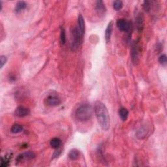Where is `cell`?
I'll list each match as a JSON object with an SVG mask.
<instances>
[{"label":"cell","instance_id":"obj_20","mask_svg":"<svg viewBox=\"0 0 167 167\" xmlns=\"http://www.w3.org/2000/svg\"><path fill=\"white\" fill-rule=\"evenodd\" d=\"M60 40L61 43L62 45H64L66 42V33L64 28H62L61 29V33H60Z\"/></svg>","mask_w":167,"mask_h":167},{"label":"cell","instance_id":"obj_2","mask_svg":"<svg viewBox=\"0 0 167 167\" xmlns=\"http://www.w3.org/2000/svg\"><path fill=\"white\" fill-rule=\"evenodd\" d=\"M93 110L91 105L88 104L82 105L79 107L75 112V116L80 121L89 120L93 115Z\"/></svg>","mask_w":167,"mask_h":167},{"label":"cell","instance_id":"obj_5","mask_svg":"<svg viewBox=\"0 0 167 167\" xmlns=\"http://www.w3.org/2000/svg\"><path fill=\"white\" fill-rule=\"evenodd\" d=\"M35 157V155L34 153L32 152V151H26V152L19 155L16 159V161L17 163H21L23 161H29L34 159Z\"/></svg>","mask_w":167,"mask_h":167},{"label":"cell","instance_id":"obj_10","mask_svg":"<svg viewBox=\"0 0 167 167\" xmlns=\"http://www.w3.org/2000/svg\"><path fill=\"white\" fill-rule=\"evenodd\" d=\"M113 26H114V22H113V21L111 20L110 22L108 23L107 28V29H106L105 39H106V41H107V42H109L110 41L112 31H113Z\"/></svg>","mask_w":167,"mask_h":167},{"label":"cell","instance_id":"obj_8","mask_svg":"<svg viewBox=\"0 0 167 167\" xmlns=\"http://www.w3.org/2000/svg\"><path fill=\"white\" fill-rule=\"evenodd\" d=\"M30 112L29 109L24 107H19L15 110V115L19 118H24L29 115Z\"/></svg>","mask_w":167,"mask_h":167},{"label":"cell","instance_id":"obj_4","mask_svg":"<svg viewBox=\"0 0 167 167\" xmlns=\"http://www.w3.org/2000/svg\"><path fill=\"white\" fill-rule=\"evenodd\" d=\"M140 48L138 41H135L133 43L131 49V59L132 62L135 65H136L139 62L140 59Z\"/></svg>","mask_w":167,"mask_h":167},{"label":"cell","instance_id":"obj_7","mask_svg":"<svg viewBox=\"0 0 167 167\" xmlns=\"http://www.w3.org/2000/svg\"><path fill=\"white\" fill-rule=\"evenodd\" d=\"M60 103L61 100L56 95H49L45 99V104L49 107H56V106L59 105Z\"/></svg>","mask_w":167,"mask_h":167},{"label":"cell","instance_id":"obj_23","mask_svg":"<svg viewBox=\"0 0 167 167\" xmlns=\"http://www.w3.org/2000/svg\"><path fill=\"white\" fill-rule=\"evenodd\" d=\"M159 62L162 65H165L166 63L167 62V57L165 54H162L161 55L159 58Z\"/></svg>","mask_w":167,"mask_h":167},{"label":"cell","instance_id":"obj_24","mask_svg":"<svg viewBox=\"0 0 167 167\" xmlns=\"http://www.w3.org/2000/svg\"><path fill=\"white\" fill-rule=\"evenodd\" d=\"M7 62V58L5 56H1L0 57V67L3 68L6 63Z\"/></svg>","mask_w":167,"mask_h":167},{"label":"cell","instance_id":"obj_18","mask_svg":"<svg viewBox=\"0 0 167 167\" xmlns=\"http://www.w3.org/2000/svg\"><path fill=\"white\" fill-rule=\"evenodd\" d=\"M50 146L54 149L58 148L62 144V140L59 138H53L50 140Z\"/></svg>","mask_w":167,"mask_h":167},{"label":"cell","instance_id":"obj_16","mask_svg":"<svg viewBox=\"0 0 167 167\" xmlns=\"http://www.w3.org/2000/svg\"><path fill=\"white\" fill-rule=\"evenodd\" d=\"M12 158V154L11 153H7L6 156H4V157L1 158V167H7L9 166L10 164V161Z\"/></svg>","mask_w":167,"mask_h":167},{"label":"cell","instance_id":"obj_21","mask_svg":"<svg viewBox=\"0 0 167 167\" xmlns=\"http://www.w3.org/2000/svg\"><path fill=\"white\" fill-rule=\"evenodd\" d=\"M123 4L121 1H115L113 3V7L116 11H119L123 7Z\"/></svg>","mask_w":167,"mask_h":167},{"label":"cell","instance_id":"obj_17","mask_svg":"<svg viewBox=\"0 0 167 167\" xmlns=\"http://www.w3.org/2000/svg\"><path fill=\"white\" fill-rule=\"evenodd\" d=\"M119 116L121 120L123 121H125L127 120V118H128L129 116L128 110L124 107H121L119 110Z\"/></svg>","mask_w":167,"mask_h":167},{"label":"cell","instance_id":"obj_1","mask_svg":"<svg viewBox=\"0 0 167 167\" xmlns=\"http://www.w3.org/2000/svg\"><path fill=\"white\" fill-rule=\"evenodd\" d=\"M94 111L101 129L107 131L110 128V120L108 109L104 103L97 101L95 103Z\"/></svg>","mask_w":167,"mask_h":167},{"label":"cell","instance_id":"obj_9","mask_svg":"<svg viewBox=\"0 0 167 167\" xmlns=\"http://www.w3.org/2000/svg\"><path fill=\"white\" fill-rule=\"evenodd\" d=\"M77 29L78 30L80 34L82 36H84V33H85V22L84 19L82 14H79L78 16V27Z\"/></svg>","mask_w":167,"mask_h":167},{"label":"cell","instance_id":"obj_14","mask_svg":"<svg viewBox=\"0 0 167 167\" xmlns=\"http://www.w3.org/2000/svg\"><path fill=\"white\" fill-rule=\"evenodd\" d=\"M26 7H27V4L25 1H18L16 5V7H15L14 11L16 13H20L22 11L25 9H26Z\"/></svg>","mask_w":167,"mask_h":167},{"label":"cell","instance_id":"obj_22","mask_svg":"<svg viewBox=\"0 0 167 167\" xmlns=\"http://www.w3.org/2000/svg\"><path fill=\"white\" fill-rule=\"evenodd\" d=\"M143 7H144V9L145 10V11L150 12V11L151 10V2L149 1H145L143 4Z\"/></svg>","mask_w":167,"mask_h":167},{"label":"cell","instance_id":"obj_6","mask_svg":"<svg viewBox=\"0 0 167 167\" xmlns=\"http://www.w3.org/2000/svg\"><path fill=\"white\" fill-rule=\"evenodd\" d=\"M116 26L121 32H128L130 29V22L125 19L118 20L116 22Z\"/></svg>","mask_w":167,"mask_h":167},{"label":"cell","instance_id":"obj_12","mask_svg":"<svg viewBox=\"0 0 167 167\" xmlns=\"http://www.w3.org/2000/svg\"><path fill=\"white\" fill-rule=\"evenodd\" d=\"M148 132V129L145 128V127H140L136 131V136L139 139H143L146 136Z\"/></svg>","mask_w":167,"mask_h":167},{"label":"cell","instance_id":"obj_11","mask_svg":"<svg viewBox=\"0 0 167 167\" xmlns=\"http://www.w3.org/2000/svg\"><path fill=\"white\" fill-rule=\"evenodd\" d=\"M95 8L97 11L98 12L99 14H103L106 12L105 5L102 1H96Z\"/></svg>","mask_w":167,"mask_h":167},{"label":"cell","instance_id":"obj_3","mask_svg":"<svg viewBox=\"0 0 167 167\" xmlns=\"http://www.w3.org/2000/svg\"><path fill=\"white\" fill-rule=\"evenodd\" d=\"M72 35V42H71V47L75 49L80 46V44L82 42V38L80 33H79L77 28H73L71 30Z\"/></svg>","mask_w":167,"mask_h":167},{"label":"cell","instance_id":"obj_15","mask_svg":"<svg viewBox=\"0 0 167 167\" xmlns=\"http://www.w3.org/2000/svg\"><path fill=\"white\" fill-rule=\"evenodd\" d=\"M69 157L72 161H76L80 157V151L77 149H72L69 153Z\"/></svg>","mask_w":167,"mask_h":167},{"label":"cell","instance_id":"obj_19","mask_svg":"<svg viewBox=\"0 0 167 167\" xmlns=\"http://www.w3.org/2000/svg\"><path fill=\"white\" fill-rule=\"evenodd\" d=\"M24 128L23 127L20 125V124H14V125L12 126L11 129V131L14 133V134H17V133H20L23 130Z\"/></svg>","mask_w":167,"mask_h":167},{"label":"cell","instance_id":"obj_13","mask_svg":"<svg viewBox=\"0 0 167 167\" xmlns=\"http://www.w3.org/2000/svg\"><path fill=\"white\" fill-rule=\"evenodd\" d=\"M136 27L139 32H141L144 28V18L142 14L138 15L136 19Z\"/></svg>","mask_w":167,"mask_h":167}]
</instances>
